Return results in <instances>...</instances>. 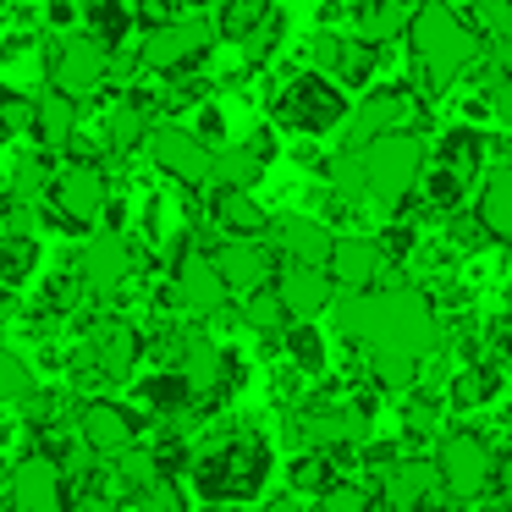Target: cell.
Masks as SVG:
<instances>
[{"instance_id": "cell-1", "label": "cell", "mask_w": 512, "mask_h": 512, "mask_svg": "<svg viewBox=\"0 0 512 512\" xmlns=\"http://www.w3.org/2000/svg\"><path fill=\"white\" fill-rule=\"evenodd\" d=\"M336 331L358 342L364 353H397V358H430L441 347V325L424 292L413 287H369L336 303Z\"/></svg>"}, {"instance_id": "cell-2", "label": "cell", "mask_w": 512, "mask_h": 512, "mask_svg": "<svg viewBox=\"0 0 512 512\" xmlns=\"http://www.w3.org/2000/svg\"><path fill=\"white\" fill-rule=\"evenodd\" d=\"M265 479H270V446L248 430L221 435L193 457V485H199L204 501H248L259 496Z\"/></svg>"}, {"instance_id": "cell-3", "label": "cell", "mask_w": 512, "mask_h": 512, "mask_svg": "<svg viewBox=\"0 0 512 512\" xmlns=\"http://www.w3.org/2000/svg\"><path fill=\"white\" fill-rule=\"evenodd\" d=\"M408 45H413V61H419V83L424 89H446V83L457 78V72L474 61V50H479V39L463 28V17L452 12V6H413V17H408Z\"/></svg>"}, {"instance_id": "cell-4", "label": "cell", "mask_w": 512, "mask_h": 512, "mask_svg": "<svg viewBox=\"0 0 512 512\" xmlns=\"http://www.w3.org/2000/svg\"><path fill=\"white\" fill-rule=\"evenodd\" d=\"M424 171V144L413 133H386L375 144H364V193H375L380 204H402L419 188Z\"/></svg>"}, {"instance_id": "cell-5", "label": "cell", "mask_w": 512, "mask_h": 512, "mask_svg": "<svg viewBox=\"0 0 512 512\" xmlns=\"http://www.w3.org/2000/svg\"><path fill=\"white\" fill-rule=\"evenodd\" d=\"M347 116V94L336 89L331 78H320V72H303V78H292L287 89L276 94V122L292 127V133H331L336 122Z\"/></svg>"}, {"instance_id": "cell-6", "label": "cell", "mask_w": 512, "mask_h": 512, "mask_svg": "<svg viewBox=\"0 0 512 512\" xmlns=\"http://www.w3.org/2000/svg\"><path fill=\"white\" fill-rule=\"evenodd\" d=\"M50 204H56V221L67 232H89V226L105 221V204H111V188L105 177L89 166V160H72L50 177Z\"/></svg>"}, {"instance_id": "cell-7", "label": "cell", "mask_w": 512, "mask_h": 512, "mask_svg": "<svg viewBox=\"0 0 512 512\" xmlns=\"http://www.w3.org/2000/svg\"><path fill=\"white\" fill-rule=\"evenodd\" d=\"M435 479H441L452 496H463V501H474V496H485L490 485H496V452H490L479 435H446L441 441V452H435Z\"/></svg>"}, {"instance_id": "cell-8", "label": "cell", "mask_w": 512, "mask_h": 512, "mask_svg": "<svg viewBox=\"0 0 512 512\" xmlns=\"http://www.w3.org/2000/svg\"><path fill=\"white\" fill-rule=\"evenodd\" d=\"M111 50L100 45L94 34H67L61 39V50H56V61H50V89L56 94H67L72 105L83 100V94H94V89H105V78H111Z\"/></svg>"}, {"instance_id": "cell-9", "label": "cell", "mask_w": 512, "mask_h": 512, "mask_svg": "<svg viewBox=\"0 0 512 512\" xmlns=\"http://www.w3.org/2000/svg\"><path fill=\"white\" fill-rule=\"evenodd\" d=\"M210 39H215V28L204 17H171L166 28H155L138 45V67L144 72H182L199 56H210Z\"/></svg>"}, {"instance_id": "cell-10", "label": "cell", "mask_w": 512, "mask_h": 512, "mask_svg": "<svg viewBox=\"0 0 512 512\" xmlns=\"http://www.w3.org/2000/svg\"><path fill=\"white\" fill-rule=\"evenodd\" d=\"M78 446L89 457H122L138 446V413L122 402H83L78 413Z\"/></svg>"}, {"instance_id": "cell-11", "label": "cell", "mask_w": 512, "mask_h": 512, "mask_svg": "<svg viewBox=\"0 0 512 512\" xmlns=\"http://www.w3.org/2000/svg\"><path fill=\"white\" fill-rule=\"evenodd\" d=\"M61 501H67V479L50 457L34 452L6 474V507L12 512H61Z\"/></svg>"}, {"instance_id": "cell-12", "label": "cell", "mask_w": 512, "mask_h": 512, "mask_svg": "<svg viewBox=\"0 0 512 512\" xmlns=\"http://www.w3.org/2000/svg\"><path fill=\"white\" fill-rule=\"evenodd\" d=\"M144 144H149V155H155V166L166 171V177L188 182V188H193V182L210 177V149H204V144H199V138H193L182 122H155V127H149Z\"/></svg>"}, {"instance_id": "cell-13", "label": "cell", "mask_w": 512, "mask_h": 512, "mask_svg": "<svg viewBox=\"0 0 512 512\" xmlns=\"http://www.w3.org/2000/svg\"><path fill=\"white\" fill-rule=\"evenodd\" d=\"M133 270H138V248L127 243L122 232H94L89 248H83V259H78V276H83V287H89V292L127 287Z\"/></svg>"}, {"instance_id": "cell-14", "label": "cell", "mask_w": 512, "mask_h": 512, "mask_svg": "<svg viewBox=\"0 0 512 512\" xmlns=\"http://www.w3.org/2000/svg\"><path fill=\"white\" fill-rule=\"evenodd\" d=\"M215 276H221L226 292H259L270 276V248L259 237H226L221 248L210 254Z\"/></svg>"}, {"instance_id": "cell-15", "label": "cell", "mask_w": 512, "mask_h": 512, "mask_svg": "<svg viewBox=\"0 0 512 512\" xmlns=\"http://www.w3.org/2000/svg\"><path fill=\"white\" fill-rule=\"evenodd\" d=\"M325 276H331V287H347V298L353 292H369L380 281V248L375 237H331V259H325Z\"/></svg>"}, {"instance_id": "cell-16", "label": "cell", "mask_w": 512, "mask_h": 512, "mask_svg": "<svg viewBox=\"0 0 512 512\" xmlns=\"http://www.w3.org/2000/svg\"><path fill=\"white\" fill-rule=\"evenodd\" d=\"M270 292H276V303L287 309V320H314V314H325L336 298L325 270H298V265H281V276Z\"/></svg>"}, {"instance_id": "cell-17", "label": "cell", "mask_w": 512, "mask_h": 512, "mask_svg": "<svg viewBox=\"0 0 512 512\" xmlns=\"http://www.w3.org/2000/svg\"><path fill=\"white\" fill-rule=\"evenodd\" d=\"M276 155V138L270 133H259L254 144H237V149H210V177H215V188H237V193H248L259 177H265V160Z\"/></svg>"}, {"instance_id": "cell-18", "label": "cell", "mask_w": 512, "mask_h": 512, "mask_svg": "<svg viewBox=\"0 0 512 512\" xmlns=\"http://www.w3.org/2000/svg\"><path fill=\"white\" fill-rule=\"evenodd\" d=\"M177 380H182V391H188V397L210 402V397H221V391H226V380H232V364H226V353H221L215 342H188Z\"/></svg>"}, {"instance_id": "cell-19", "label": "cell", "mask_w": 512, "mask_h": 512, "mask_svg": "<svg viewBox=\"0 0 512 512\" xmlns=\"http://www.w3.org/2000/svg\"><path fill=\"white\" fill-rule=\"evenodd\" d=\"M177 303L188 314L226 309V287H221V276H215L210 254H182V265H177Z\"/></svg>"}, {"instance_id": "cell-20", "label": "cell", "mask_w": 512, "mask_h": 512, "mask_svg": "<svg viewBox=\"0 0 512 512\" xmlns=\"http://www.w3.org/2000/svg\"><path fill=\"white\" fill-rule=\"evenodd\" d=\"M89 353H94V369H100V375L122 380V375H133L138 353H144V336H138L127 320H105L100 331H94Z\"/></svg>"}, {"instance_id": "cell-21", "label": "cell", "mask_w": 512, "mask_h": 512, "mask_svg": "<svg viewBox=\"0 0 512 512\" xmlns=\"http://www.w3.org/2000/svg\"><path fill=\"white\" fill-rule=\"evenodd\" d=\"M402 122H408V94L375 89V94H369V100L353 111V149L375 144V138H386V133H402Z\"/></svg>"}, {"instance_id": "cell-22", "label": "cell", "mask_w": 512, "mask_h": 512, "mask_svg": "<svg viewBox=\"0 0 512 512\" xmlns=\"http://www.w3.org/2000/svg\"><path fill=\"white\" fill-rule=\"evenodd\" d=\"M474 226H479L485 237H496V243H507V237H512V171H507V166H490V171H485Z\"/></svg>"}, {"instance_id": "cell-23", "label": "cell", "mask_w": 512, "mask_h": 512, "mask_svg": "<svg viewBox=\"0 0 512 512\" xmlns=\"http://www.w3.org/2000/svg\"><path fill=\"white\" fill-rule=\"evenodd\" d=\"M210 215H215V226L221 232H232V237H259L265 232V204L254 199V193H237V188H215L210 193Z\"/></svg>"}, {"instance_id": "cell-24", "label": "cell", "mask_w": 512, "mask_h": 512, "mask_svg": "<svg viewBox=\"0 0 512 512\" xmlns=\"http://www.w3.org/2000/svg\"><path fill=\"white\" fill-rule=\"evenodd\" d=\"M281 254L298 270H325V259H331V232H325L320 221H281Z\"/></svg>"}, {"instance_id": "cell-25", "label": "cell", "mask_w": 512, "mask_h": 512, "mask_svg": "<svg viewBox=\"0 0 512 512\" xmlns=\"http://www.w3.org/2000/svg\"><path fill=\"white\" fill-rule=\"evenodd\" d=\"M430 485H435V468H430V463H391V468H386V507H397V512H424Z\"/></svg>"}, {"instance_id": "cell-26", "label": "cell", "mask_w": 512, "mask_h": 512, "mask_svg": "<svg viewBox=\"0 0 512 512\" xmlns=\"http://www.w3.org/2000/svg\"><path fill=\"white\" fill-rule=\"evenodd\" d=\"M72 127H78V105H72L67 94H56V89L39 94V100H34V133H39V144H45V149L72 144Z\"/></svg>"}, {"instance_id": "cell-27", "label": "cell", "mask_w": 512, "mask_h": 512, "mask_svg": "<svg viewBox=\"0 0 512 512\" xmlns=\"http://www.w3.org/2000/svg\"><path fill=\"white\" fill-rule=\"evenodd\" d=\"M479 166H485V133H474V127H452V133L441 138V171L457 177V182H468Z\"/></svg>"}, {"instance_id": "cell-28", "label": "cell", "mask_w": 512, "mask_h": 512, "mask_svg": "<svg viewBox=\"0 0 512 512\" xmlns=\"http://www.w3.org/2000/svg\"><path fill=\"white\" fill-rule=\"evenodd\" d=\"M149 127H155V122H149L144 105H138V100H122L111 116H105V149L127 155V149H138V144L149 138Z\"/></svg>"}, {"instance_id": "cell-29", "label": "cell", "mask_w": 512, "mask_h": 512, "mask_svg": "<svg viewBox=\"0 0 512 512\" xmlns=\"http://www.w3.org/2000/svg\"><path fill=\"white\" fill-rule=\"evenodd\" d=\"M496 391H501V369L496 364H468L463 375L452 380V402H457V408H485Z\"/></svg>"}, {"instance_id": "cell-30", "label": "cell", "mask_w": 512, "mask_h": 512, "mask_svg": "<svg viewBox=\"0 0 512 512\" xmlns=\"http://www.w3.org/2000/svg\"><path fill=\"white\" fill-rule=\"evenodd\" d=\"M331 479H336L331 452H303V457H292V490L287 496H320Z\"/></svg>"}, {"instance_id": "cell-31", "label": "cell", "mask_w": 512, "mask_h": 512, "mask_svg": "<svg viewBox=\"0 0 512 512\" xmlns=\"http://www.w3.org/2000/svg\"><path fill=\"white\" fill-rule=\"evenodd\" d=\"M413 17V6H358V23H364V45H386L391 34H402Z\"/></svg>"}, {"instance_id": "cell-32", "label": "cell", "mask_w": 512, "mask_h": 512, "mask_svg": "<svg viewBox=\"0 0 512 512\" xmlns=\"http://www.w3.org/2000/svg\"><path fill=\"white\" fill-rule=\"evenodd\" d=\"M463 28H468V34H474V28H485L490 45H512V6H507V0H474Z\"/></svg>"}, {"instance_id": "cell-33", "label": "cell", "mask_w": 512, "mask_h": 512, "mask_svg": "<svg viewBox=\"0 0 512 512\" xmlns=\"http://www.w3.org/2000/svg\"><path fill=\"white\" fill-rule=\"evenodd\" d=\"M34 265H39V243L34 237H6L0 243V281H28L34 276Z\"/></svg>"}, {"instance_id": "cell-34", "label": "cell", "mask_w": 512, "mask_h": 512, "mask_svg": "<svg viewBox=\"0 0 512 512\" xmlns=\"http://www.w3.org/2000/svg\"><path fill=\"white\" fill-rule=\"evenodd\" d=\"M287 353H292V364H298L303 375H320V369H325V336L314 331V325H292V331H287Z\"/></svg>"}, {"instance_id": "cell-35", "label": "cell", "mask_w": 512, "mask_h": 512, "mask_svg": "<svg viewBox=\"0 0 512 512\" xmlns=\"http://www.w3.org/2000/svg\"><path fill=\"white\" fill-rule=\"evenodd\" d=\"M243 320L254 325V331H265V336H276V331H287V309L276 303V292L270 287H259V292H248V309H243Z\"/></svg>"}, {"instance_id": "cell-36", "label": "cell", "mask_w": 512, "mask_h": 512, "mask_svg": "<svg viewBox=\"0 0 512 512\" xmlns=\"http://www.w3.org/2000/svg\"><path fill=\"white\" fill-rule=\"evenodd\" d=\"M23 397H34V375L12 347L0 342V402H23Z\"/></svg>"}, {"instance_id": "cell-37", "label": "cell", "mask_w": 512, "mask_h": 512, "mask_svg": "<svg viewBox=\"0 0 512 512\" xmlns=\"http://www.w3.org/2000/svg\"><path fill=\"white\" fill-rule=\"evenodd\" d=\"M138 397H144V408H155V413H177L182 402H188V391H182L177 369H171V375H149L144 386H138Z\"/></svg>"}, {"instance_id": "cell-38", "label": "cell", "mask_w": 512, "mask_h": 512, "mask_svg": "<svg viewBox=\"0 0 512 512\" xmlns=\"http://www.w3.org/2000/svg\"><path fill=\"white\" fill-rule=\"evenodd\" d=\"M133 512H188V496L171 479H149L144 490H133Z\"/></svg>"}, {"instance_id": "cell-39", "label": "cell", "mask_w": 512, "mask_h": 512, "mask_svg": "<svg viewBox=\"0 0 512 512\" xmlns=\"http://www.w3.org/2000/svg\"><path fill=\"white\" fill-rule=\"evenodd\" d=\"M331 182H336V193H342V199H364V149L347 144L342 155L331 160Z\"/></svg>"}, {"instance_id": "cell-40", "label": "cell", "mask_w": 512, "mask_h": 512, "mask_svg": "<svg viewBox=\"0 0 512 512\" xmlns=\"http://www.w3.org/2000/svg\"><path fill=\"white\" fill-rule=\"evenodd\" d=\"M276 45H281V17L265 12V17H259V28L243 39V61H248V67H265V61L276 56Z\"/></svg>"}, {"instance_id": "cell-41", "label": "cell", "mask_w": 512, "mask_h": 512, "mask_svg": "<svg viewBox=\"0 0 512 512\" xmlns=\"http://www.w3.org/2000/svg\"><path fill=\"white\" fill-rule=\"evenodd\" d=\"M375 501H369L364 485H353V479H331V485L320 490V512H369Z\"/></svg>"}, {"instance_id": "cell-42", "label": "cell", "mask_w": 512, "mask_h": 512, "mask_svg": "<svg viewBox=\"0 0 512 512\" xmlns=\"http://www.w3.org/2000/svg\"><path fill=\"white\" fill-rule=\"evenodd\" d=\"M265 12H270V6H259V0H232V6L221 12V23H215V28H221L226 39H237V45H243V39L259 28V17H265Z\"/></svg>"}, {"instance_id": "cell-43", "label": "cell", "mask_w": 512, "mask_h": 512, "mask_svg": "<svg viewBox=\"0 0 512 512\" xmlns=\"http://www.w3.org/2000/svg\"><path fill=\"white\" fill-rule=\"evenodd\" d=\"M39 193H50V166H45V160H23V166H17V177H12L17 210H23V204H34Z\"/></svg>"}, {"instance_id": "cell-44", "label": "cell", "mask_w": 512, "mask_h": 512, "mask_svg": "<svg viewBox=\"0 0 512 512\" xmlns=\"http://www.w3.org/2000/svg\"><path fill=\"white\" fill-rule=\"evenodd\" d=\"M468 193V182L446 177V171H435V177H424V204H435V210H457Z\"/></svg>"}, {"instance_id": "cell-45", "label": "cell", "mask_w": 512, "mask_h": 512, "mask_svg": "<svg viewBox=\"0 0 512 512\" xmlns=\"http://www.w3.org/2000/svg\"><path fill=\"white\" fill-rule=\"evenodd\" d=\"M34 127V105L23 94H0V133H28Z\"/></svg>"}, {"instance_id": "cell-46", "label": "cell", "mask_w": 512, "mask_h": 512, "mask_svg": "<svg viewBox=\"0 0 512 512\" xmlns=\"http://www.w3.org/2000/svg\"><path fill=\"white\" fill-rule=\"evenodd\" d=\"M188 133H193V138H199V144H204V149H210V144H221V133H226V116H221V111H215V105H204V111H199V122H193V127H188Z\"/></svg>"}, {"instance_id": "cell-47", "label": "cell", "mask_w": 512, "mask_h": 512, "mask_svg": "<svg viewBox=\"0 0 512 512\" xmlns=\"http://www.w3.org/2000/svg\"><path fill=\"white\" fill-rule=\"evenodd\" d=\"M479 237H485V232L474 226V215H457V221H452V243H468V248H474Z\"/></svg>"}, {"instance_id": "cell-48", "label": "cell", "mask_w": 512, "mask_h": 512, "mask_svg": "<svg viewBox=\"0 0 512 512\" xmlns=\"http://www.w3.org/2000/svg\"><path fill=\"white\" fill-rule=\"evenodd\" d=\"M259 512H303V501L281 490V496H270V501H265V507H259Z\"/></svg>"}, {"instance_id": "cell-49", "label": "cell", "mask_w": 512, "mask_h": 512, "mask_svg": "<svg viewBox=\"0 0 512 512\" xmlns=\"http://www.w3.org/2000/svg\"><path fill=\"white\" fill-rule=\"evenodd\" d=\"M78 23V12H72V6H50V28H72Z\"/></svg>"}, {"instance_id": "cell-50", "label": "cell", "mask_w": 512, "mask_h": 512, "mask_svg": "<svg viewBox=\"0 0 512 512\" xmlns=\"http://www.w3.org/2000/svg\"><path fill=\"white\" fill-rule=\"evenodd\" d=\"M0 138H6V133H0Z\"/></svg>"}]
</instances>
